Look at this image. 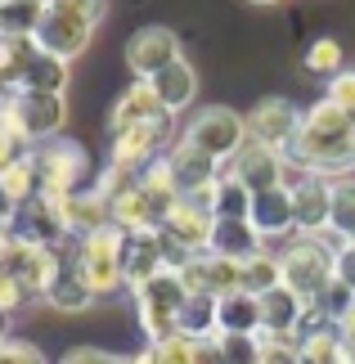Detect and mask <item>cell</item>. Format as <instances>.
<instances>
[{"label": "cell", "mask_w": 355, "mask_h": 364, "mask_svg": "<svg viewBox=\"0 0 355 364\" xmlns=\"http://www.w3.org/2000/svg\"><path fill=\"white\" fill-rule=\"evenodd\" d=\"M292 162L306 166V171L329 176V180L355 171V122H351V113H342V108L329 100V95L306 108L302 139H297V149H292Z\"/></svg>", "instance_id": "obj_1"}, {"label": "cell", "mask_w": 355, "mask_h": 364, "mask_svg": "<svg viewBox=\"0 0 355 364\" xmlns=\"http://www.w3.org/2000/svg\"><path fill=\"white\" fill-rule=\"evenodd\" d=\"M104 14H108V0H54V5H46V18L36 27V46L73 63L90 46Z\"/></svg>", "instance_id": "obj_2"}, {"label": "cell", "mask_w": 355, "mask_h": 364, "mask_svg": "<svg viewBox=\"0 0 355 364\" xmlns=\"http://www.w3.org/2000/svg\"><path fill=\"white\" fill-rule=\"evenodd\" d=\"M337 243H346V239H337V234H297V239L279 252V265H283V288H292L302 301H315L324 288L333 284V252Z\"/></svg>", "instance_id": "obj_3"}, {"label": "cell", "mask_w": 355, "mask_h": 364, "mask_svg": "<svg viewBox=\"0 0 355 364\" xmlns=\"http://www.w3.org/2000/svg\"><path fill=\"white\" fill-rule=\"evenodd\" d=\"M131 301H135V319H139L144 342H162L171 333H180V311L189 301V288H184L180 270H162L149 284L131 288Z\"/></svg>", "instance_id": "obj_4"}, {"label": "cell", "mask_w": 355, "mask_h": 364, "mask_svg": "<svg viewBox=\"0 0 355 364\" xmlns=\"http://www.w3.org/2000/svg\"><path fill=\"white\" fill-rule=\"evenodd\" d=\"M0 108H5L9 126L18 131V139H23L27 149L59 139L63 117H68L63 95H41V90H14V95H5V100H0Z\"/></svg>", "instance_id": "obj_5"}, {"label": "cell", "mask_w": 355, "mask_h": 364, "mask_svg": "<svg viewBox=\"0 0 355 364\" xmlns=\"http://www.w3.org/2000/svg\"><path fill=\"white\" fill-rule=\"evenodd\" d=\"M180 139H189L194 149H203L207 158H216L230 166L238 158V149L248 144V117L243 113H234V108H221V104H211V108H198L194 122L184 126V135Z\"/></svg>", "instance_id": "obj_6"}, {"label": "cell", "mask_w": 355, "mask_h": 364, "mask_svg": "<svg viewBox=\"0 0 355 364\" xmlns=\"http://www.w3.org/2000/svg\"><path fill=\"white\" fill-rule=\"evenodd\" d=\"M36 171H41V193L46 198H68V193L86 189L90 180V153L73 144V139H50V144L32 149Z\"/></svg>", "instance_id": "obj_7"}, {"label": "cell", "mask_w": 355, "mask_h": 364, "mask_svg": "<svg viewBox=\"0 0 355 364\" xmlns=\"http://www.w3.org/2000/svg\"><path fill=\"white\" fill-rule=\"evenodd\" d=\"M73 257H77L86 284L99 292V297L126 288V279H122V230L117 225H104V230L86 234V239H77L73 243Z\"/></svg>", "instance_id": "obj_8"}, {"label": "cell", "mask_w": 355, "mask_h": 364, "mask_svg": "<svg viewBox=\"0 0 355 364\" xmlns=\"http://www.w3.org/2000/svg\"><path fill=\"white\" fill-rule=\"evenodd\" d=\"M288 193H292V212H297V234H329L333 225V180L319 171H306L288 158Z\"/></svg>", "instance_id": "obj_9"}, {"label": "cell", "mask_w": 355, "mask_h": 364, "mask_svg": "<svg viewBox=\"0 0 355 364\" xmlns=\"http://www.w3.org/2000/svg\"><path fill=\"white\" fill-rule=\"evenodd\" d=\"M302 122H306V113H302L292 100L270 95V100H261V104L248 113V139H257V144L283 153V158H292L297 139H302Z\"/></svg>", "instance_id": "obj_10"}, {"label": "cell", "mask_w": 355, "mask_h": 364, "mask_svg": "<svg viewBox=\"0 0 355 364\" xmlns=\"http://www.w3.org/2000/svg\"><path fill=\"white\" fill-rule=\"evenodd\" d=\"M5 230L14 234L18 243H36V247H73V230L63 220V207L59 198H32L27 207H14Z\"/></svg>", "instance_id": "obj_11"}, {"label": "cell", "mask_w": 355, "mask_h": 364, "mask_svg": "<svg viewBox=\"0 0 355 364\" xmlns=\"http://www.w3.org/2000/svg\"><path fill=\"white\" fill-rule=\"evenodd\" d=\"M166 176H171V185L180 198H207L211 189H216V180L225 176V162L207 158L203 149H194L189 139H176L171 153H166Z\"/></svg>", "instance_id": "obj_12"}, {"label": "cell", "mask_w": 355, "mask_h": 364, "mask_svg": "<svg viewBox=\"0 0 355 364\" xmlns=\"http://www.w3.org/2000/svg\"><path fill=\"white\" fill-rule=\"evenodd\" d=\"M176 59H184V54H180V36L171 27L149 23V27H139V32H131V41H126V68L135 73V81H153Z\"/></svg>", "instance_id": "obj_13"}, {"label": "cell", "mask_w": 355, "mask_h": 364, "mask_svg": "<svg viewBox=\"0 0 355 364\" xmlns=\"http://www.w3.org/2000/svg\"><path fill=\"white\" fill-rule=\"evenodd\" d=\"M180 279L194 297H230V292L243 288V265L230 257H216V252H198L180 265Z\"/></svg>", "instance_id": "obj_14"}, {"label": "cell", "mask_w": 355, "mask_h": 364, "mask_svg": "<svg viewBox=\"0 0 355 364\" xmlns=\"http://www.w3.org/2000/svg\"><path fill=\"white\" fill-rule=\"evenodd\" d=\"M171 270L166 261V243H162V230H122V279L126 288H139L149 284L153 274Z\"/></svg>", "instance_id": "obj_15"}, {"label": "cell", "mask_w": 355, "mask_h": 364, "mask_svg": "<svg viewBox=\"0 0 355 364\" xmlns=\"http://www.w3.org/2000/svg\"><path fill=\"white\" fill-rule=\"evenodd\" d=\"M230 176H238L252 193H265V189H279L283 180H288V158L257 144V139H248V144L238 149V158L230 162Z\"/></svg>", "instance_id": "obj_16"}, {"label": "cell", "mask_w": 355, "mask_h": 364, "mask_svg": "<svg viewBox=\"0 0 355 364\" xmlns=\"http://www.w3.org/2000/svg\"><path fill=\"white\" fill-rule=\"evenodd\" d=\"M252 225L257 234L270 243V239H297V212H292V193L288 185L279 189H265V193H252Z\"/></svg>", "instance_id": "obj_17"}, {"label": "cell", "mask_w": 355, "mask_h": 364, "mask_svg": "<svg viewBox=\"0 0 355 364\" xmlns=\"http://www.w3.org/2000/svg\"><path fill=\"white\" fill-rule=\"evenodd\" d=\"M46 306H54V311H63V315H81V311H90V306L99 301V292L86 284V274H81V265L73 257V247H68V257L59 265V274H54V284L46 288V297H41Z\"/></svg>", "instance_id": "obj_18"}, {"label": "cell", "mask_w": 355, "mask_h": 364, "mask_svg": "<svg viewBox=\"0 0 355 364\" xmlns=\"http://www.w3.org/2000/svg\"><path fill=\"white\" fill-rule=\"evenodd\" d=\"M306 306L292 288H270L265 297H261V338H288L292 342V333L297 324H302V315H306Z\"/></svg>", "instance_id": "obj_19"}, {"label": "cell", "mask_w": 355, "mask_h": 364, "mask_svg": "<svg viewBox=\"0 0 355 364\" xmlns=\"http://www.w3.org/2000/svg\"><path fill=\"white\" fill-rule=\"evenodd\" d=\"M158 113H166V108H162L158 95H153V86H149V81H135V86H126V90H122V100L112 104V113H108V135L131 131V126L149 122V117H158Z\"/></svg>", "instance_id": "obj_20"}, {"label": "cell", "mask_w": 355, "mask_h": 364, "mask_svg": "<svg viewBox=\"0 0 355 364\" xmlns=\"http://www.w3.org/2000/svg\"><path fill=\"white\" fill-rule=\"evenodd\" d=\"M261 247H265V239L257 234V225H252V220H216V225H211L207 252H216V257H230V261L243 265L248 257H257Z\"/></svg>", "instance_id": "obj_21"}, {"label": "cell", "mask_w": 355, "mask_h": 364, "mask_svg": "<svg viewBox=\"0 0 355 364\" xmlns=\"http://www.w3.org/2000/svg\"><path fill=\"white\" fill-rule=\"evenodd\" d=\"M0 198L9 203V212H14V207H27L32 198H46V193H41V171H36L32 149L18 153V158L0 171Z\"/></svg>", "instance_id": "obj_22"}, {"label": "cell", "mask_w": 355, "mask_h": 364, "mask_svg": "<svg viewBox=\"0 0 355 364\" xmlns=\"http://www.w3.org/2000/svg\"><path fill=\"white\" fill-rule=\"evenodd\" d=\"M149 86H153V95L162 100L166 113H184V108L194 104V95H198V73H194V68L184 63V59H176L171 68H166V73L153 77Z\"/></svg>", "instance_id": "obj_23"}, {"label": "cell", "mask_w": 355, "mask_h": 364, "mask_svg": "<svg viewBox=\"0 0 355 364\" xmlns=\"http://www.w3.org/2000/svg\"><path fill=\"white\" fill-rule=\"evenodd\" d=\"M36 54V36H14L0 32V95H14L23 86V73Z\"/></svg>", "instance_id": "obj_24"}, {"label": "cell", "mask_w": 355, "mask_h": 364, "mask_svg": "<svg viewBox=\"0 0 355 364\" xmlns=\"http://www.w3.org/2000/svg\"><path fill=\"white\" fill-rule=\"evenodd\" d=\"M207 203H211V216L216 220H248L252 216V189L238 176H230V166L216 180V189L207 193Z\"/></svg>", "instance_id": "obj_25"}, {"label": "cell", "mask_w": 355, "mask_h": 364, "mask_svg": "<svg viewBox=\"0 0 355 364\" xmlns=\"http://www.w3.org/2000/svg\"><path fill=\"white\" fill-rule=\"evenodd\" d=\"M18 90H41V95H63L68 90V59H59V54L41 50L32 54V63H27L23 73V86Z\"/></svg>", "instance_id": "obj_26"}, {"label": "cell", "mask_w": 355, "mask_h": 364, "mask_svg": "<svg viewBox=\"0 0 355 364\" xmlns=\"http://www.w3.org/2000/svg\"><path fill=\"white\" fill-rule=\"evenodd\" d=\"M216 319H221V333H261V297L238 288L216 301Z\"/></svg>", "instance_id": "obj_27"}, {"label": "cell", "mask_w": 355, "mask_h": 364, "mask_svg": "<svg viewBox=\"0 0 355 364\" xmlns=\"http://www.w3.org/2000/svg\"><path fill=\"white\" fill-rule=\"evenodd\" d=\"M283 284V265H279V252L261 247L257 257L243 261V292H252V297H265L270 288Z\"/></svg>", "instance_id": "obj_28"}, {"label": "cell", "mask_w": 355, "mask_h": 364, "mask_svg": "<svg viewBox=\"0 0 355 364\" xmlns=\"http://www.w3.org/2000/svg\"><path fill=\"white\" fill-rule=\"evenodd\" d=\"M302 68L310 77H324V81H333L337 73H346V54L342 46H337L333 36H319V41H310L306 54H302Z\"/></svg>", "instance_id": "obj_29"}, {"label": "cell", "mask_w": 355, "mask_h": 364, "mask_svg": "<svg viewBox=\"0 0 355 364\" xmlns=\"http://www.w3.org/2000/svg\"><path fill=\"white\" fill-rule=\"evenodd\" d=\"M180 333L184 338H216L221 333V319H216V297H194L184 301L180 311Z\"/></svg>", "instance_id": "obj_30"}, {"label": "cell", "mask_w": 355, "mask_h": 364, "mask_svg": "<svg viewBox=\"0 0 355 364\" xmlns=\"http://www.w3.org/2000/svg\"><path fill=\"white\" fill-rule=\"evenodd\" d=\"M41 18H46V0H9L0 9V32H14V36H36Z\"/></svg>", "instance_id": "obj_31"}, {"label": "cell", "mask_w": 355, "mask_h": 364, "mask_svg": "<svg viewBox=\"0 0 355 364\" xmlns=\"http://www.w3.org/2000/svg\"><path fill=\"white\" fill-rule=\"evenodd\" d=\"M337 239H355V171L333 180V225Z\"/></svg>", "instance_id": "obj_32"}, {"label": "cell", "mask_w": 355, "mask_h": 364, "mask_svg": "<svg viewBox=\"0 0 355 364\" xmlns=\"http://www.w3.org/2000/svg\"><path fill=\"white\" fill-rule=\"evenodd\" d=\"M261 333H216V351L221 364H261Z\"/></svg>", "instance_id": "obj_33"}, {"label": "cell", "mask_w": 355, "mask_h": 364, "mask_svg": "<svg viewBox=\"0 0 355 364\" xmlns=\"http://www.w3.org/2000/svg\"><path fill=\"white\" fill-rule=\"evenodd\" d=\"M297 351H302V364H346V351H342V328L319 333V338L302 342Z\"/></svg>", "instance_id": "obj_34"}, {"label": "cell", "mask_w": 355, "mask_h": 364, "mask_svg": "<svg viewBox=\"0 0 355 364\" xmlns=\"http://www.w3.org/2000/svg\"><path fill=\"white\" fill-rule=\"evenodd\" d=\"M310 306H319V311H324V315H329V319H333V324H342V319H346V315L355 311V292H351V288L342 284V279H337V274H333V284H329V288H324V292H319V297H315V301H310Z\"/></svg>", "instance_id": "obj_35"}, {"label": "cell", "mask_w": 355, "mask_h": 364, "mask_svg": "<svg viewBox=\"0 0 355 364\" xmlns=\"http://www.w3.org/2000/svg\"><path fill=\"white\" fill-rule=\"evenodd\" d=\"M32 301H36V292L27 288L18 274H14V270H0V311H5V315H18L23 306H32Z\"/></svg>", "instance_id": "obj_36"}, {"label": "cell", "mask_w": 355, "mask_h": 364, "mask_svg": "<svg viewBox=\"0 0 355 364\" xmlns=\"http://www.w3.org/2000/svg\"><path fill=\"white\" fill-rule=\"evenodd\" d=\"M0 364H50L46 351L32 342H23V338H5L0 342Z\"/></svg>", "instance_id": "obj_37"}, {"label": "cell", "mask_w": 355, "mask_h": 364, "mask_svg": "<svg viewBox=\"0 0 355 364\" xmlns=\"http://www.w3.org/2000/svg\"><path fill=\"white\" fill-rule=\"evenodd\" d=\"M329 100L342 108V113H355V68H346V73H337L329 81Z\"/></svg>", "instance_id": "obj_38"}, {"label": "cell", "mask_w": 355, "mask_h": 364, "mask_svg": "<svg viewBox=\"0 0 355 364\" xmlns=\"http://www.w3.org/2000/svg\"><path fill=\"white\" fill-rule=\"evenodd\" d=\"M261 364H302V351H297V342H288V338H265Z\"/></svg>", "instance_id": "obj_39"}, {"label": "cell", "mask_w": 355, "mask_h": 364, "mask_svg": "<svg viewBox=\"0 0 355 364\" xmlns=\"http://www.w3.org/2000/svg\"><path fill=\"white\" fill-rule=\"evenodd\" d=\"M333 274H337V279H342V284L355 292V239L337 243V252H333Z\"/></svg>", "instance_id": "obj_40"}, {"label": "cell", "mask_w": 355, "mask_h": 364, "mask_svg": "<svg viewBox=\"0 0 355 364\" xmlns=\"http://www.w3.org/2000/svg\"><path fill=\"white\" fill-rule=\"evenodd\" d=\"M59 364H112L108 351H95V346H73V351H63Z\"/></svg>", "instance_id": "obj_41"}, {"label": "cell", "mask_w": 355, "mask_h": 364, "mask_svg": "<svg viewBox=\"0 0 355 364\" xmlns=\"http://www.w3.org/2000/svg\"><path fill=\"white\" fill-rule=\"evenodd\" d=\"M112 364H131V355H112Z\"/></svg>", "instance_id": "obj_42"}, {"label": "cell", "mask_w": 355, "mask_h": 364, "mask_svg": "<svg viewBox=\"0 0 355 364\" xmlns=\"http://www.w3.org/2000/svg\"><path fill=\"white\" fill-rule=\"evenodd\" d=\"M248 5H279V0H248Z\"/></svg>", "instance_id": "obj_43"}, {"label": "cell", "mask_w": 355, "mask_h": 364, "mask_svg": "<svg viewBox=\"0 0 355 364\" xmlns=\"http://www.w3.org/2000/svg\"><path fill=\"white\" fill-rule=\"evenodd\" d=\"M5 5H9V0H0V9H5Z\"/></svg>", "instance_id": "obj_44"}, {"label": "cell", "mask_w": 355, "mask_h": 364, "mask_svg": "<svg viewBox=\"0 0 355 364\" xmlns=\"http://www.w3.org/2000/svg\"><path fill=\"white\" fill-rule=\"evenodd\" d=\"M46 5H54V0H46Z\"/></svg>", "instance_id": "obj_45"}, {"label": "cell", "mask_w": 355, "mask_h": 364, "mask_svg": "<svg viewBox=\"0 0 355 364\" xmlns=\"http://www.w3.org/2000/svg\"><path fill=\"white\" fill-rule=\"evenodd\" d=\"M351 122H355V113H351Z\"/></svg>", "instance_id": "obj_46"}]
</instances>
